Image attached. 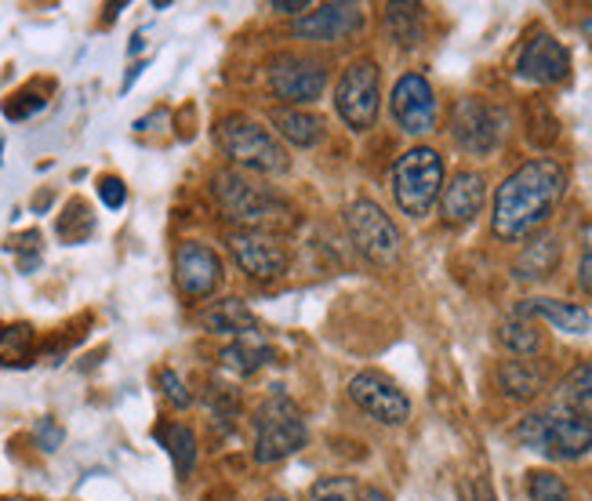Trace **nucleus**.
Returning a JSON list of instances; mask_svg holds the SVG:
<instances>
[{
	"mask_svg": "<svg viewBox=\"0 0 592 501\" xmlns=\"http://www.w3.org/2000/svg\"><path fill=\"white\" fill-rule=\"evenodd\" d=\"M472 501H498L494 498V487L487 483V480H477V483H472Z\"/></svg>",
	"mask_w": 592,
	"mask_h": 501,
	"instance_id": "4c0bfd02",
	"label": "nucleus"
},
{
	"mask_svg": "<svg viewBox=\"0 0 592 501\" xmlns=\"http://www.w3.org/2000/svg\"><path fill=\"white\" fill-rule=\"evenodd\" d=\"M360 501H389V494H386V491H378V487H371V491H364Z\"/></svg>",
	"mask_w": 592,
	"mask_h": 501,
	"instance_id": "a19ab883",
	"label": "nucleus"
},
{
	"mask_svg": "<svg viewBox=\"0 0 592 501\" xmlns=\"http://www.w3.org/2000/svg\"><path fill=\"white\" fill-rule=\"evenodd\" d=\"M273 124L280 127V135L298 150H313L324 139V121H320V116L302 113V110H276Z\"/></svg>",
	"mask_w": 592,
	"mask_h": 501,
	"instance_id": "4be33fe9",
	"label": "nucleus"
},
{
	"mask_svg": "<svg viewBox=\"0 0 592 501\" xmlns=\"http://www.w3.org/2000/svg\"><path fill=\"white\" fill-rule=\"evenodd\" d=\"M578 284L592 295V222L582 226V258H578Z\"/></svg>",
	"mask_w": 592,
	"mask_h": 501,
	"instance_id": "f704fd0d",
	"label": "nucleus"
},
{
	"mask_svg": "<svg viewBox=\"0 0 592 501\" xmlns=\"http://www.w3.org/2000/svg\"><path fill=\"white\" fill-rule=\"evenodd\" d=\"M175 280L186 298H207L222 280V262L207 244H182L175 250Z\"/></svg>",
	"mask_w": 592,
	"mask_h": 501,
	"instance_id": "2eb2a0df",
	"label": "nucleus"
},
{
	"mask_svg": "<svg viewBox=\"0 0 592 501\" xmlns=\"http://www.w3.org/2000/svg\"><path fill=\"white\" fill-rule=\"evenodd\" d=\"M161 389H164V397L178 407V411H186V407L193 403V392L186 389V381H182L175 371H161Z\"/></svg>",
	"mask_w": 592,
	"mask_h": 501,
	"instance_id": "72a5a7b5",
	"label": "nucleus"
},
{
	"mask_svg": "<svg viewBox=\"0 0 592 501\" xmlns=\"http://www.w3.org/2000/svg\"><path fill=\"white\" fill-rule=\"evenodd\" d=\"M44 105H48V99L41 95V91H37V88H25V91H19V95L4 99V116H8V121H25V116L41 113Z\"/></svg>",
	"mask_w": 592,
	"mask_h": 501,
	"instance_id": "2f4dec72",
	"label": "nucleus"
},
{
	"mask_svg": "<svg viewBox=\"0 0 592 501\" xmlns=\"http://www.w3.org/2000/svg\"><path fill=\"white\" fill-rule=\"evenodd\" d=\"M229 250H233V258L241 262V269L247 276H255V280H276V276H284L287 269V250L269 233H258V229L233 233Z\"/></svg>",
	"mask_w": 592,
	"mask_h": 501,
	"instance_id": "ddd939ff",
	"label": "nucleus"
},
{
	"mask_svg": "<svg viewBox=\"0 0 592 501\" xmlns=\"http://www.w3.org/2000/svg\"><path fill=\"white\" fill-rule=\"evenodd\" d=\"M528 491H531V501H571L568 483H563L557 472H542V469L531 472Z\"/></svg>",
	"mask_w": 592,
	"mask_h": 501,
	"instance_id": "7c9ffc66",
	"label": "nucleus"
},
{
	"mask_svg": "<svg viewBox=\"0 0 592 501\" xmlns=\"http://www.w3.org/2000/svg\"><path fill=\"white\" fill-rule=\"evenodd\" d=\"M161 440L167 447V454L171 461H175V472L178 477H190L193 466H196V437H193V429L186 426H167L161 432Z\"/></svg>",
	"mask_w": 592,
	"mask_h": 501,
	"instance_id": "bb28decb",
	"label": "nucleus"
},
{
	"mask_svg": "<svg viewBox=\"0 0 592 501\" xmlns=\"http://www.w3.org/2000/svg\"><path fill=\"white\" fill-rule=\"evenodd\" d=\"M560 266V241L557 236H538L534 244L523 247V255L512 262V276L517 280H542Z\"/></svg>",
	"mask_w": 592,
	"mask_h": 501,
	"instance_id": "6ab92c4d",
	"label": "nucleus"
},
{
	"mask_svg": "<svg viewBox=\"0 0 592 501\" xmlns=\"http://www.w3.org/2000/svg\"><path fill=\"white\" fill-rule=\"evenodd\" d=\"M392 121H397L407 135H426V131L437 127V95L422 73H407L392 88L389 99Z\"/></svg>",
	"mask_w": 592,
	"mask_h": 501,
	"instance_id": "9d476101",
	"label": "nucleus"
},
{
	"mask_svg": "<svg viewBox=\"0 0 592 501\" xmlns=\"http://www.w3.org/2000/svg\"><path fill=\"white\" fill-rule=\"evenodd\" d=\"M99 201L106 204L110 211H116V207H124V201H127V186L121 178H113V175H106V178H99Z\"/></svg>",
	"mask_w": 592,
	"mask_h": 501,
	"instance_id": "c9c22d12",
	"label": "nucleus"
},
{
	"mask_svg": "<svg viewBox=\"0 0 592 501\" xmlns=\"http://www.w3.org/2000/svg\"><path fill=\"white\" fill-rule=\"evenodd\" d=\"M582 30H585V37L592 41V19H585V25H582Z\"/></svg>",
	"mask_w": 592,
	"mask_h": 501,
	"instance_id": "79ce46f5",
	"label": "nucleus"
},
{
	"mask_svg": "<svg viewBox=\"0 0 592 501\" xmlns=\"http://www.w3.org/2000/svg\"><path fill=\"white\" fill-rule=\"evenodd\" d=\"M563 193H568V171L549 156L517 167L494 193V236L498 241H523L538 226H545Z\"/></svg>",
	"mask_w": 592,
	"mask_h": 501,
	"instance_id": "f257e3e1",
	"label": "nucleus"
},
{
	"mask_svg": "<svg viewBox=\"0 0 592 501\" xmlns=\"http://www.w3.org/2000/svg\"><path fill=\"white\" fill-rule=\"evenodd\" d=\"M218 142L236 164L262 171V175H284V171L292 167L287 153L280 150V142H276L266 127L247 121V116H229V121L218 127Z\"/></svg>",
	"mask_w": 592,
	"mask_h": 501,
	"instance_id": "39448f33",
	"label": "nucleus"
},
{
	"mask_svg": "<svg viewBox=\"0 0 592 501\" xmlns=\"http://www.w3.org/2000/svg\"><path fill=\"white\" fill-rule=\"evenodd\" d=\"M502 131H506V113L494 110L491 102L483 99H462L455 105V116H451V139L462 146L466 153H491L498 142H502Z\"/></svg>",
	"mask_w": 592,
	"mask_h": 501,
	"instance_id": "6e6552de",
	"label": "nucleus"
},
{
	"mask_svg": "<svg viewBox=\"0 0 592 501\" xmlns=\"http://www.w3.org/2000/svg\"><path fill=\"white\" fill-rule=\"evenodd\" d=\"M498 386H502V392L512 400H531L542 392L545 375L538 371L531 360H506L498 367Z\"/></svg>",
	"mask_w": 592,
	"mask_h": 501,
	"instance_id": "412c9836",
	"label": "nucleus"
},
{
	"mask_svg": "<svg viewBox=\"0 0 592 501\" xmlns=\"http://www.w3.org/2000/svg\"><path fill=\"white\" fill-rule=\"evenodd\" d=\"M560 400H563V407H568V411H571L578 421L592 426V360L578 364L574 371L563 378Z\"/></svg>",
	"mask_w": 592,
	"mask_h": 501,
	"instance_id": "5701e85b",
	"label": "nucleus"
},
{
	"mask_svg": "<svg viewBox=\"0 0 592 501\" xmlns=\"http://www.w3.org/2000/svg\"><path fill=\"white\" fill-rule=\"evenodd\" d=\"M346 226L357 244L375 266H392L400 258V229L375 201H357L346 211Z\"/></svg>",
	"mask_w": 592,
	"mask_h": 501,
	"instance_id": "0eeeda50",
	"label": "nucleus"
},
{
	"mask_svg": "<svg viewBox=\"0 0 592 501\" xmlns=\"http://www.w3.org/2000/svg\"><path fill=\"white\" fill-rule=\"evenodd\" d=\"M11 247H16L22 273H33L37 266H41V233H37V229L16 236V244H11Z\"/></svg>",
	"mask_w": 592,
	"mask_h": 501,
	"instance_id": "473e14b6",
	"label": "nucleus"
},
{
	"mask_svg": "<svg viewBox=\"0 0 592 501\" xmlns=\"http://www.w3.org/2000/svg\"><path fill=\"white\" fill-rule=\"evenodd\" d=\"M37 356V335L30 324L0 327V367H30Z\"/></svg>",
	"mask_w": 592,
	"mask_h": 501,
	"instance_id": "b1692460",
	"label": "nucleus"
},
{
	"mask_svg": "<svg viewBox=\"0 0 592 501\" xmlns=\"http://www.w3.org/2000/svg\"><path fill=\"white\" fill-rule=\"evenodd\" d=\"M386 30L397 44L415 48L426 37V16L418 4H389L386 8Z\"/></svg>",
	"mask_w": 592,
	"mask_h": 501,
	"instance_id": "393cba45",
	"label": "nucleus"
},
{
	"mask_svg": "<svg viewBox=\"0 0 592 501\" xmlns=\"http://www.w3.org/2000/svg\"><path fill=\"white\" fill-rule=\"evenodd\" d=\"M360 22H364V11L357 4H320L317 11H306L295 22V37L317 44H335L357 33Z\"/></svg>",
	"mask_w": 592,
	"mask_h": 501,
	"instance_id": "dca6fc26",
	"label": "nucleus"
},
{
	"mask_svg": "<svg viewBox=\"0 0 592 501\" xmlns=\"http://www.w3.org/2000/svg\"><path fill=\"white\" fill-rule=\"evenodd\" d=\"M517 316L520 320H528V316H542V320H549L563 335H585L592 327L589 309L574 306V301H560V298H528L517 306Z\"/></svg>",
	"mask_w": 592,
	"mask_h": 501,
	"instance_id": "a211bd4d",
	"label": "nucleus"
},
{
	"mask_svg": "<svg viewBox=\"0 0 592 501\" xmlns=\"http://www.w3.org/2000/svg\"><path fill=\"white\" fill-rule=\"evenodd\" d=\"M443 193V156L429 146L407 150L392 167V196L411 218H426Z\"/></svg>",
	"mask_w": 592,
	"mask_h": 501,
	"instance_id": "f03ea898",
	"label": "nucleus"
},
{
	"mask_svg": "<svg viewBox=\"0 0 592 501\" xmlns=\"http://www.w3.org/2000/svg\"><path fill=\"white\" fill-rule=\"evenodd\" d=\"M269 84L276 91V99L284 102H317L327 88V73L320 62L298 59V55H280L269 70Z\"/></svg>",
	"mask_w": 592,
	"mask_h": 501,
	"instance_id": "9b49d317",
	"label": "nucleus"
},
{
	"mask_svg": "<svg viewBox=\"0 0 592 501\" xmlns=\"http://www.w3.org/2000/svg\"><path fill=\"white\" fill-rule=\"evenodd\" d=\"M378 99H381V73L375 62H353L338 81V116L346 121L353 131H367L378 121Z\"/></svg>",
	"mask_w": 592,
	"mask_h": 501,
	"instance_id": "423d86ee",
	"label": "nucleus"
},
{
	"mask_svg": "<svg viewBox=\"0 0 592 501\" xmlns=\"http://www.w3.org/2000/svg\"><path fill=\"white\" fill-rule=\"evenodd\" d=\"M33 437H37V447H41V451H55L65 432H62V426L55 418H41V421H37V429H33Z\"/></svg>",
	"mask_w": 592,
	"mask_h": 501,
	"instance_id": "e433bc0d",
	"label": "nucleus"
},
{
	"mask_svg": "<svg viewBox=\"0 0 592 501\" xmlns=\"http://www.w3.org/2000/svg\"><path fill=\"white\" fill-rule=\"evenodd\" d=\"M91 229H95V218L88 215V204H81V201H73L65 207V215L59 218V236L65 244H84Z\"/></svg>",
	"mask_w": 592,
	"mask_h": 501,
	"instance_id": "c85d7f7f",
	"label": "nucleus"
},
{
	"mask_svg": "<svg viewBox=\"0 0 592 501\" xmlns=\"http://www.w3.org/2000/svg\"><path fill=\"white\" fill-rule=\"evenodd\" d=\"M483 175L480 171H458L440 193V211L447 226H469L472 218L483 211Z\"/></svg>",
	"mask_w": 592,
	"mask_h": 501,
	"instance_id": "f3484780",
	"label": "nucleus"
},
{
	"mask_svg": "<svg viewBox=\"0 0 592 501\" xmlns=\"http://www.w3.org/2000/svg\"><path fill=\"white\" fill-rule=\"evenodd\" d=\"M306 440H309L306 418H302L295 400L284 397V392H273L255 411V461H262V466H273V461L302 451Z\"/></svg>",
	"mask_w": 592,
	"mask_h": 501,
	"instance_id": "7ed1b4c3",
	"label": "nucleus"
},
{
	"mask_svg": "<svg viewBox=\"0 0 592 501\" xmlns=\"http://www.w3.org/2000/svg\"><path fill=\"white\" fill-rule=\"evenodd\" d=\"M201 320H204L207 331H215V335H236V338L255 335V316H252V309H247L241 298L215 301V306L207 309Z\"/></svg>",
	"mask_w": 592,
	"mask_h": 501,
	"instance_id": "aec40b11",
	"label": "nucleus"
},
{
	"mask_svg": "<svg viewBox=\"0 0 592 501\" xmlns=\"http://www.w3.org/2000/svg\"><path fill=\"white\" fill-rule=\"evenodd\" d=\"M517 440L523 447H531L542 458L552 461H574L592 451V426L578 421L574 415H560V411H542V415H528L520 421Z\"/></svg>",
	"mask_w": 592,
	"mask_h": 501,
	"instance_id": "20e7f679",
	"label": "nucleus"
},
{
	"mask_svg": "<svg viewBox=\"0 0 592 501\" xmlns=\"http://www.w3.org/2000/svg\"><path fill=\"white\" fill-rule=\"evenodd\" d=\"M215 196L222 201V207L229 211V218L236 222H262V218H269L276 215V201L273 196L255 186L252 178H244V175H236V171H222V175L215 178Z\"/></svg>",
	"mask_w": 592,
	"mask_h": 501,
	"instance_id": "4468645a",
	"label": "nucleus"
},
{
	"mask_svg": "<svg viewBox=\"0 0 592 501\" xmlns=\"http://www.w3.org/2000/svg\"><path fill=\"white\" fill-rule=\"evenodd\" d=\"M313 501H360V487L353 477H324L313 483Z\"/></svg>",
	"mask_w": 592,
	"mask_h": 501,
	"instance_id": "c756f323",
	"label": "nucleus"
},
{
	"mask_svg": "<svg viewBox=\"0 0 592 501\" xmlns=\"http://www.w3.org/2000/svg\"><path fill=\"white\" fill-rule=\"evenodd\" d=\"M571 73V51L552 33H538L523 44L517 59V76L531 84H560Z\"/></svg>",
	"mask_w": 592,
	"mask_h": 501,
	"instance_id": "f8f14e48",
	"label": "nucleus"
},
{
	"mask_svg": "<svg viewBox=\"0 0 592 501\" xmlns=\"http://www.w3.org/2000/svg\"><path fill=\"white\" fill-rule=\"evenodd\" d=\"M349 397L360 411H367L375 421H381V426H404V421L411 418V400H407V392L397 381H389L378 371H364L353 378Z\"/></svg>",
	"mask_w": 592,
	"mask_h": 501,
	"instance_id": "1a4fd4ad",
	"label": "nucleus"
},
{
	"mask_svg": "<svg viewBox=\"0 0 592 501\" xmlns=\"http://www.w3.org/2000/svg\"><path fill=\"white\" fill-rule=\"evenodd\" d=\"M498 338H502V346L517 356H534L538 349H542V338H538L534 327L528 320H520V316H512V320H506L502 327H498Z\"/></svg>",
	"mask_w": 592,
	"mask_h": 501,
	"instance_id": "cd10ccee",
	"label": "nucleus"
},
{
	"mask_svg": "<svg viewBox=\"0 0 592 501\" xmlns=\"http://www.w3.org/2000/svg\"><path fill=\"white\" fill-rule=\"evenodd\" d=\"M273 8H276V11H287V16H295V11H309L306 0H276Z\"/></svg>",
	"mask_w": 592,
	"mask_h": 501,
	"instance_id": "58836bf2",
	"label": "nucleus"
},
{
	"mask_svg": "<svg viewBox=\"0 0 592 501\" xmlns=\"http://www.w3.org/2000/svg\"><path fill=\"white\" fill-rule=\"evenodd\" d=\"M269 360H273V349L262 346L255 335L236 338L233 346H226V352H222V364L233 367V371H241V375H252V371H258V367L269 364Z\"/></svg>",
	"mask_w": 592,
	"mask_h": 501,
	"instance_id": "a878e982",
	"label": "nucleus"
},
{
	"mask_svg": "<svg viewBox=\"0 0 592 501\" xmlns=\"http://www.w3.org/2000/svg\"><path fill=\"white\" fill-rule=\"evenodd\" d=\"M269 501H287V498H269Z\"/></svg>",
	"mask_w": 592,
	"mask_h": 501,
	"instance_id": "37998d69",
	"label": "nucleus"
},
{
	"mask_svg": "<svg viewBox=\"0 0 592 501\" xmlns=\"http://www.w3.org/2000/svg\"><path fill=\"white\" fill-rule=\"evenodd\" d=\"M142 70H146V62H135V65H131V73L124 76V91H127L131 84H135V81H139V73H142Z\"/></svg>",
	"mask_w": 592,
	"mask_h": 501,
	"instance_id": "ea45409f",
	"label": "nucleus"
}]
</instances>
